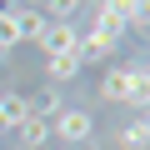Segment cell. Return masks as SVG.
I'll use <instances>...</instances> for the list:
<instances>
[{
  "label": "cell",
  "mask_w": 150,
  "mask_h": 150,
  "mask_svg": "<svg viewBox=\"0 0 150 150\" xmlns=\"http://www.w3.org/2000/svg\"><path fill=\"white\" fill-rule=\"evenodd\" d=\"M85 0H45V20H70Z\"/></svg>",
  "instance_id": "cell-13"
},
{
  "label": "cell",
  "mask_w": 150,
  "mask_h": 150,
  "mask_svg": "<svg viewBox=\"0 0 150 150\" xmlns=\"http://www.w3.org/2000/svg\"><path fill=\"white\" fill-rule=\"evenodd\" d=\"M10 10H15V0H0V15H10Z\"/></svg>",
  "instance_id": "cell-15"
},
{
  "label": "cell",
  "mask_w": 150,
  "mask_h": 150,
  "mask_svg": "<svg viewBox=\"0 0 150 150\" xmlns=\"http://www.w3.org/2000/svg\"><path fill=\"white\" fill-rule=\"evenodd\" d=\"M0 135H5V115H0Z\"/></svg>",
  "instance_id": "cell-17"
},
{
  "label": "cell",
  "mask_w": 150,
  "mask_h": 150,
  "mask_svg": "<svg viewBox=\"0 0 150 150\" xmlns=\"http://www.w3.org/2000/svg\"><path fill=\"white\" fill-rule=\"evenodd\" d=\"M90 130H95V115L80 110V105H70V110H60V115L50 120V135H55L60 145H85Z\"/></svg>",
  "instance_id": "cell-2"
},
{
  "label": "cell",
  "mask_w": 150,
  "mask_h": 150,
  "mask_svg": "<svg viewBox=\"0 0 150 150\" xmlns=\"http://www.w3.org/2000/svg\"><path fill=\"white\" fill-rule=\"evenodd\" d=\"M105 55H115V40H105L100 30H85L80 40H75V60L80 65H100Z\"/></svg>",
  "instance_id": "cell-4"
},
{
  "label": "cell",
  "mask_w": 150,
  "mask_h": 150,
  "mask_svg": "<svg viewBox=\"0 0 150 150\" xmlns=\"http://www.w3.org/2000/svg\"><path fill=\"white\" fill-rule=\"evenodd\" d=\"M45 10H35V5H15V30H20V45H40V35H45Z\"/></svg>",
  "instance_id": "cell-5"
},
{
  "label": "cell",
  "mask_w": 150,
  "mask_h": 150,
  "mask_svg": "<svg viewBox=\"0 0 150 150\" xmlns=\"http://www.w3.org/2000/svg\"><path fill=\"white\" fill-rule=\"evenodd\" d=\"M15 5H30V0H15Z\"/></svg>",
  "instance_id": "cell-19"
},
{
  "label": "cell",
  "mask_w": 150,
  "mask_h": 150,
  "mask_svg": "<svg viewBox=\"0 0 150 150\" xmlns=\"http://www.w3.org/2000/svg\"><path fill=\"white\" fill-rule=\"evenodd\" d=\"M135 85H150V70L145 65H110L105 75H100V100H130L135 95Z\"/></svg>",
  "instance_id": "cell-1"
},
{
  "label": "cell",
  "mask_w": 150,
  "mask_h": 150,
  "mask_svg": "<svg viewBox=\"0 0 150 150\" xmlns=\"http://www.w3.org/2000/svg\"><path fill=\"white\" fill-rule=\"evenodd\" d=\"M15 135H20V150H40V145H50V125H45V120H25Z\"/></svg>",
  "instance_id": "cell-11"
},
{
  "label": "cell",
  "mask_w": 150,
  "mask_h": 150,
  "mask_svg": "<svg viewBox=\"0 0 150 150\" xmlns=\"http://www.w3.org/2000/svg\"><path fill=\"white\" fill-rule=\"evenodd\" d=\"M90 30H100V35H105V40H115V45H120V35H125V25H120L110 10H95V25H90Z\"/></svg>",
  "instance_id": "cell-12"
},
{
  "label": "cell",
  "mask_w": 150,
  "mask_h": 150,
  "mask_svg": "<svg viewBox=\"0 0 150 150\" xmlns=\"http://www.w3.org/2000/svg\"><path fill=\"white\" fill-rule=\"evenodd\" d=\"M60 110H65V105H60V95H55V90H35V95L25 100V120H45V125H50Z\"/></svg>",
  "instance_id": "cell-7"
},
{
  "label": "cell",
  "mask_w": 150,
  "mask_h": 150,
  "mask_svg": "<svg viewBox=\"0 0 150 150\" xmlns=\"http://www.w3.org/2000/svg\"><path fill=\"white\" fill-rule=\"evenodd\" d=\"M75 150H100V145H95V140H85V145H75Z\"/></svg>",
  "instance_id": "cell-16"
},
{
  "label": "cell",
  "mask_w": 150,
  "mask_h": 150,
  "mask_svg": "<svg viewBox=\"0 0 150 150\" xmlns=\"http://www.w3.org/2000/svg\"><path fill=\"white\" fill-rule=\"evenodd\" d=\"M0 115H5V130L25 125V90H0Z\"/></svg>",
  "instance_id": "cell-8"
},
{
  "label": "cell",
  "mask_w": 150,
  "mask_h": 150,
  "mask_svg": "<svg viewBox=\"0 0 150 150\" xmlns=\"http://www.w3.org/2000/svg\"><path fill=\"white\" fill-rule=\"evenodd\" d=\"M45 70H50L55 85H65V80H75V75H80V60H75V55H45Z\"/></svg>",
  "instance_id": "cell-10"
},
{
  "label": "cell",
  "mask_w": 150,
  "mask_h": 150,
  "mask_svg": "<svg viewBox=\"0 0 150 150\" xmlns=\"http://www.w3.org/2000/svg\"><path fill=\"white\" fill-rule=\"evenodd\" d=\"M145 5L150 0H100V10H110L125 30H145Z\"/></svg>",
  "instance_id": "cell-6"
},
{
  "label": "cell",
  "mask_w": 150,
  "mask_h": 150,
  "mask_svg": "<svg viewBox=\"0 0 150 150\" xmlns=\"http://www.w3.org/2000/svg\"><path fill=\"white\" fill-rule=\"evenodd\" d=\"M120 145H125V150H145V145H150V120L135 115L130 125H120Z\"/></svg>",
  "instance_id": "cell-9"
},
{
  "label": "cell",
  "mask_w": 150,
  "mask_h": 150,
  "mask_svg": "<svg viewBox=\"0 0 150 150\" xmlns=\"http://www.w3.org/2000/svg\"><path fill=\"white\" fill-rule=\"evenodd\" d=\"M40 150H60V145H40Z\"/></svg>",
  "instance_id": "cell-18"
},
{
  "label": "cell",
  "mask_w": 150,
  "mask_h": 150,
  "mask_svg": "<svg viewBox=\"0 0 150 150\" xmlns=\"http://www.w3.org/2000/svg\"><path fill=\"white\" fill-rule=\"evenodd\" d=\"M75 40H80V30H75L70 20H50L45 35H40V50L45 55H75Z\"/></svg>",
  "instance_id": "cell-3"
},
{
  "label": "cell",
  "mask_w": 150,
  "mask_h": 150,
  "mask_svg": "<svg viewBox=\"0 0 150 150\" xmlns=\"http://www.w3.org/2000/svg\"><path fill=\"white\" fill-rule=\"evenodd\" d=\"M15 45H20V30H15V10H10V15H0V55Z\"/></svg>",
  "instance_id": "cell-14"
}]
</instances>
